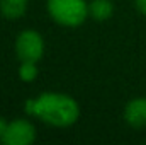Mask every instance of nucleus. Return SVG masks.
Returning <instances> with one entry per match:
<instances>
[{"mask_svg": "<svg viewBox=\"0 0 146 145\" xmlns=\"http://www.w3.org/2000/svg\"><path fill=\"white\" fill-rule=\"evenodd\" d=\"M19 77L24 82H33L37 77V67L36 62H22L19 67Z\"/></svg>", "mask_w": 146, "mask_h": 145, "instance_id": "nucleus-8", "label": "nucleus"}, {"mask_svg": "<svg viewBox=\"0 0 146 145\" xmlns=\"http://www.w3.org/2000/svg\"><path fill=\"white\" fill-rule=\"evenodd\" d=\"M15 53L22 62H39L44 53V41L37 31H22L15 41Z\"/></svg>", "mask_w": 146, "mask_h": 145, "instance_id": "nucleus-3", "label": "nucleus"}, {"mask_svg": "<svg viewBox=\"0 0 146 145\" xmlns=\"http://www.w3.org/2000/svg\"><path fill=\"white\" fill-rule=\"evenodd\" d=\"M124 118L134 128L146 126V97L133 99L124 109Z\"/></svg>", "mask_w": 146, "mask_h": 145, "instance_id": "nucleus-5", "label": "nucleus"}, {"mask_svg": "<svg viewBox=\"0 0 146 145\" xmlns=\"http://www.w3.org/2000/svg\"><path fill=\"white\" fill-rule=\"evenodd\" d=\"M26 113L34 114L53 126H70L78 119L80 109L76 101L70 96L46 92L37 99H29L26 103Z\"/></svg>", "mask_w": 146, "mask_h": 145, "instance_id": "nucleus-1", "label": "nucleus"}, {"mask_svg": "<svg viewBox=\"0 0 146 145\" xmlns=\"http://www.w3.org/2000/svg\"><path fill=\"white\" fill-rule=\"evenodd\" d=\"M34 126L27 119H14L5 125L2 142L7 145H27L34 140Z\"/></svg>", "mask_w": 146, "mask_h": 145, "instance_id": "nucleus-4", "label": "nucleus"}, {"mask_svg": "<svg viewBox=\"0 0 146 145\" xmlns=\"http://www.w3.org/2000/svg\"><path fill=\"white\" fill-rule=\"evenodd\" d=\"M88 12L94 19L97 21H106L109 19L114 12V7L110 3V0H94L90 5H88Z\"/></svg>", "mask_w": 146, "mask_h": 145, "instance_id": "nucleus-7", "label": "nucleus"}, {"mask_svg": "<svg viewBox=\"0 0 146 145\" xmlns=\"http://www.w3.org/2000/svg\"><path fill=\"white\" fill-rule=\"evenodd\" d=\"M136 7L141 14H146V0H136Z\"/></svg>", "mask_w": 146, "mask_h": 145, "instance_id": "nucleus-9", "label": "nucleus"}, {"mask_svg": "<svg viewBox=\"0 0 146 145\" xmlns=\"http://www.w3.org/2000/svg\"><path fill=\"white\" fill-rule=\"evenodd\" d=\"M27 9V0H0V12L7 19H17L24 15Z\"/></svg>", "mask_w": 146, "mask_h": 145, "instance_id": "nucleus-6", "label": "nucleus"}, {"mask_svg": "<svg viewBox=\"0 0 146 145\" xmlns=\"http://www.w3.org/2000/svg\"><path fill=\"white\" fill-rule=\"evenodd\" d=\"M0 142H2V140H0Z\"/></svg>", "mask_w": 146, "mask_h": 145, "instance_id": "nucleus-10", "label": "nucleus"}, {"mask_svg": "<svg viewBox=\"0 0 146 145\" xmlns=\"http://www.w3.org/2000/svg\"><path fill=\"white\" fill-rule=\"evenodd\" d=\"M48 10L58 24L68 28L83 24L87 14H90L85 0H48Z\"/></svg>", "mask_w": 146, "mask_h": 145, "instance_id": "nucleus-2", "label": "nucleus"}]
</instances>
